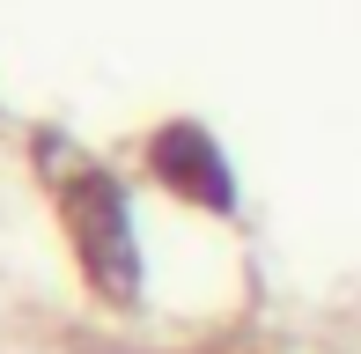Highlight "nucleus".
I'll return each mask as SVG.
<instances>
[{"label": "nucleus", "instance_id": "obj_2", "mask_svg": "<svg viewBox=\"0 0 361 354\" xmlns=\"http://www.w3.org/2000/svg\"><path fill=\"white\" fill-rule=\"evenodd\" d=\"M147 163H155V177H162L170 192H185V200L214 207V214H228V207H236L228 163H221V148L200 133V126H162L155 148H147Z\"/></svg>", "mask_w": 361, "mask_h": 354}, {"label": "nucleus", "instance_id": "obj_1", "mask_svg": "<svg viewBox=\"0 0 361 354\" xmlns=\"http://www.w3.org/2000/svg\"><path fill=\"white\" fill-rule=\"evenodd\" d=\"M44 177H59V214H67V236L81 251V273L96 281V295L111 303H133L140 288V244H133V221H126V200L96 163H81L67 140H37Z\"/></svg>", "mask_w": 361, "mask_h": 354}]
</instances>
